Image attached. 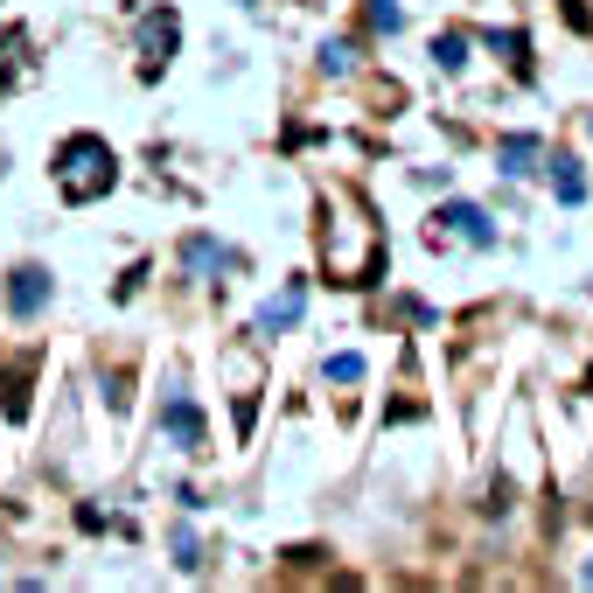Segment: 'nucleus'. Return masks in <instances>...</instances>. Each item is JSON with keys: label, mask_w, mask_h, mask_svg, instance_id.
<instances>
[{"label": "nucleus", "mask_w": 593, "mask_h": 593, "mask_svg": "<svg viewBox=\"0 0 593 593\" xmlns=\"http://www.w3.org/2000/svg\"><path fill=\"white\" fill-rule=\"evenodd\" d=\"M8 308H14V315H43V308H49V273H43V265H22V273H14Z\"/></svg>", "instance_id": "5"}, {"label": "nucleus", "mask_w": 593, "mask_h": 593, "mask_svg": "<svg viewBox=\"0 0 593 593\" xmlns=\"http://www.w3.org/2000/svg\"><path fill=\"white\" fill-rule=\"evenodd\" d=\"M22 78H28V35L8 28V35H0V99H8Z\"/></svg>", "instance_id": "7"}, {"label": "nucleus", "mask_w": 593, "mask_h": 593, "mask_svg": "<svg viewBox=\"0 0 593 593\" xmlns=\"http://www.w3.org/2000/svg\"><path fill=\"white\" fill-rule=\"evenodd\" d=\"M370 22L385 35H398V0H370Z\"/></svg>", "instance_id": "12"}, {"label": "nucleus", "mask_w": 593, "mask_h": 593, "mask_svg": "<svg viewBox=\"0 0 593 593\" xmlns=\"http://www.w3.org/2000/svg\"><path fill=\"white\" fill-rule=\"evenodd\" d=\"M468 64V43L461 35H447V43H440V70H461Z\"/></svg>", "instance_id": "11"}, {"label": "nucleus", "mask_w": 593, "mask_h": 593, "mask_svg": "<svg viewBox=\"0 0 593 593\" xmlns=\"http://www.w3.org/2000/svg\"><path fill=\"white\" fill-rule=\"evenodd\" d=\"M175 35H182V14L175 8H147L140 14V28H133V43H140V78H161V70H168Z\"/></svg>", "instance_id": "2"}, {"label": "nucleus", "mask_w": 593, "mask_h": 593, "mask_svg": "<svg viewBox=\"0 0 593 593\" xmlns=\"http://www.w3.org/2000/svg\"><path fill=\"white\" fill-rule=\"evenodd\" d=\"M112 182H119V161H112V147L99 133L64 140V155H56V189H64L70 203H99V196H112Z\"/></svg>", "instance_id": "1"}, {"label": "nucleus", "mask_w": 593, "mask_h": 593, "mask_svg": "<svg viewBox=\"0 0 593 593\" xmlns=\"http://www.w3.org/2000/svg\"><path fill=\"white\" fill-rule=\"evenodd\" d=\"M300 308H308V294H300V280H294V286H286L280 300H265V308H259V329H265V335L294 329V321H300Z\"/></svg>", "instance_id": "8"}, {"label": "nucleus", "mask_w": 593, "mask_h": 593, "mask_svg": "<svg viewBox=\"0 0 593 593\" xmlns=\"http://www.w3.org/2000/svg\"><path fill=\"white\" fill-rule=\"evenodd\" d=\"M329 377H335V385H350V377H363V356H329Z\"/></svg>", "instance_id": "13"}, {"label": "nucleus", "mask_w": 593, "mask_h": 593, "mask_svg": "<svg viewBox=\"0 0 593 593\" xmlns=\"http://www.w3.org/2000/svg\"><path fill=\"white\" fill-rule=\"evenodd\" d=\"M551 189H559V203H580V196H586V182L572 175V161H566V155L551 161Z\"/></svg>", "instance_id": "10"}, {"label": "nucleus", "mask_w": 593, "mask_h": 593, "mask_svg": "<svg viewBox=\"0 0 593 593\" xmlns=\"http://www.w3.org/2000/svg\"><path fill=\"white\" fill-rule=\"evenodd\" d=\"M433 238H461V244L482 252V244H495V224H489L482 203H447V209L433 217Z\"/></svg>", "instance_id": "3"}, {"label": "nucleus", "mask_w": 593, "mask_h": 593, "mask_svg": "<svg viewBox=\"0 0 593 593\" xmlns=\"http://www.w3.org/2000/svg\"><path fill=\"white\" fill-rule=\"evenodd\" d=\"M495 161H503L510 182H531V175H545V140H531V133L516 140V133H510V140L495 147Z\"/></svg>", "instance_id": "4"}, {"label": "nucleus", "mask_w": 593, "mask_h": 593, "mask_svg": "<svg viewBox=\"0 0 593 593\" xmlns=\"http://www.w3.org/2000/svg\"><path fill=\"white\" fill-rule=\"evenodd\" d=\"M168 440H175V447H203V419H196V406L168 398Z\"/></svg>", "instance_id": "9"}, {"label": "nucleus", "mask_w": 593, "mask_h": 593, "mask_svg": "<svg viewBox=\"0 0 593 593\" xmlns=\"http://www.w3.org/2000/svg\"><path fill=\"white\" fill-rule=\"evenodd\" d=\"M321 64H329V78H342V70H350V43H329V49H321Z\"/></svg>", "instance_id": "14"}, {"label": "nucleus", "mask_w": 593, "mask_h": 593, "mask_svg": "<svg viewBox=\"0 0 593 593\" xmlns=\"http://www.w3.org/2000/svg\"><path fill=\"white\" fill-rule=\"evenodd\" d=\"M586 580H593V566H586Z\"/></svg>", "instance_id": "15"}, {"label": "nucleus", "mask_w": 593, "mask_h": 593, "mask_svg": "<svg viewBox=\"0 0 593 593\" xmlns=\"http://www.w3.org/2000/svg\"><path fill=\"white\" fill-rule=\"evenodd\" d=\"M182 265H189V273H231V265H244V259L231 252V244H217V238H189Z\"/></svg>", "instance_id": "6"}]
</instances>
